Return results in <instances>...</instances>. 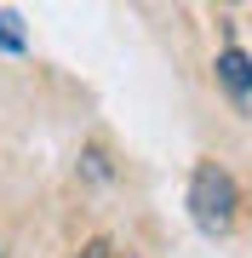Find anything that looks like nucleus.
Here are the masks:
<instances>
[{
	"label": "nucleus",
	"mask_w": 252,
	"mask_h": 258,
	"mask_svg": "<svg viewBox=\"0 0 252 258\" xmlns=\"http://www.w3.org/2000/svg\"><path fill=\"white\" fill-rule=\"evenodd\" d=\"M235 207H241V195H235V178L224 166H195V178H189V218H195L201 235H224L235 224Z\"/></svg>",
	"instance_id": "f257e3e1"
},
{
	"label": "nucleus",
	"mask_w": 252,
	"mask_h": 258,
	"mask_svg": "<svg viewBox=\"0 0 252 258\" xmlns=\"http://www.w3.org/2000/svg\"><path fill=\"white\" fill-rule=\"evenodd\" d=\"M218 81H224L235 98H246L252 92V57L241 46H224V52H218Z\"/></svg>",
	"instance_id": "f03ea898"
},
{
	"label": "nucleus",
	"mask_w": 252,
	"mask_h": 258,
	"mask_svg": "<svg viewBox=\"0 0 252 258\" xmlns=\"http://www.w3.org/2000/svg\"><path fill=\"white\" fill-rule=\"evenodd\" d=\"M0 52H23V29H18V12H0Z\"/></svg>",
	"instance_id": "7ed1b4c3"
},
{
	"label": "nucleus",
	"mask_w": 252,
	"mask_h": 258,
	"mask_svg": "<svg viewBox=\"0 0 252 258\" xmlns=\"http://www.w3.org/2000/svg\"><path fill=\"white\" fill-rule=\"evenodd\" d=\"M80 258H109V241H92V247H86Z\"/></svg>",
	"instance_id": "20e7f679"
}]
</instances>
